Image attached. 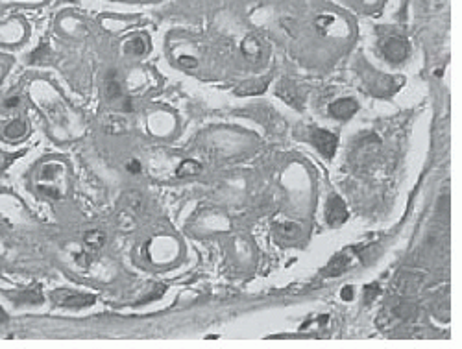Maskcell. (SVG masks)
Masks as SVG:
<instances>
[{
    "mask_svg": "<svg viewBox=\"0 0 462 349\" xmlns=\"http://www.w3.org/2000/svg\"><path fill=\"white\" fill-rule=\"evenodd\" d=\"M52 301L56 305H60V307H67V309H84V307H89V305L94 303V296L61 289L52 292Z\"/></svg>",
    "mask_w": 462,
    "mask_h": 349,
    "instance_id": "obj_1",
    "label": "cell"
},
{
    "mask_svg": "<svg viewBox=\"0 0 462 349\" xmlns=\"http://www.w3.org/2000/svg\"><path fill=\"white\" fill-rule=\"evenodd\" d=\"M381 50L387 56V59H390L392 63H401L409 54V45L401 37H388L381 45Z\"/></svg>",
    "mask_w": 462,
    "mask_h": 349,
    "instance_id": "obj_2",
    "label": "cell"
},
{
    "mask_svg": "<svg viewBox=\"0 0 462 349\" xmlns=\"http://www.w3.org/2000/svg\"><path fill=\"white\" fill-rule=\"evenodd\" d=\"M312 145L318 148V152L326 157H333L337 152V137L326 129H314L311 135Z\"/></svg>",
    "mask_w": 462,
    "mask_h": 349,
    "instance_id": "obj_3",
    "label": "cell"
},
{
    "mask_svg": "<svg viewBox=\"0 0 462 349\" xmlns=\"http://www.w3.org/2000/svg\"><path fill=\"white\" fill-rule=\"evenodd\" d=\"M326 218L329 222V226H333V228H337V226H340V224L348 220V209H346L344 202L339 196L329 198L326 209Z\"/></svg>",
    "mask_w": 462,
    "mask_h": 349,
    "instance_id": "obj_4",
    "label": "cell"
},
{
    "mask_svg": "<svg viewBox=\"0 0 462 349\" xmlns=\"http://www.w3.org/2000/svg\"><path fill=\"white\" fill-rule=\"evenodd\" d=\"M357 109H359V104H357L353 98H342V100H337V102L331 104L329 113L333 115L335 118L348 120V118H351V116L357 113Z\"/></svg>",
    "mask_w": 462,
    "mask_h": 349,
    "instance_id": "obj_5",
    "label": "cell"
},
{
    "mask_svg": "<svg viewBox=\"0 0 462 349\" xmlns=\"http://www.w3.org/2000/svg\"><path fill=\"white\" fill-rule=\"evenodd\" d=\"M277 94L292 107H302V102H303L302 94L298 91V87L292 85L290 82H281L279 89H277Z\"/></svg>",
    "mask_w": 462,
    "mask_h": 349,
    "instance_id": "obj_6",
    "label": "cell"
},
{
    "mask_svg": "<svg viewBox=\"0 0 462 349\" xmlns=\"http://www.w3.org/2000/svg\"><path fill=\"white\" fill-rule=\"evenodd\" d=\"M349 268V257L348 255H337V257L331 259V262L326 266V270L322 272L324 277H337V275H342Z\"/></svg>",
    "mask_w": 462,
    "mask_h": 349,
    "instance_id": "obj_7",
    "label": "cell"
},
{
    "mask_svg": "<svg viewBox=\"0 0 462 349\" xmlns=\"http://www.w3.org/2000/svg\"><path fill=\"white\" fill-rule=\"evenodd\" d=\"M276 235L283 242H294L302 235V229H300V226L292 224V222H285V224H279L276 228Z\"/></svg>",
    "mask_w": 462,
    "mask_h": 349,
    "instance_id": "obj_8",
    "label": "cell"
},
{
    "mask_svg": "<svg viewBox=\"0 0 462 349\" xmlns=\"http://www.w3.org/2000/svg\"><path fill=\"white\" fill-rule=\"evenodd\" d=\"M84 244L89 251H98L102 250V246L106 244V233H102L98 229L87 231L84 236Z\"/></svg>",
    "mask_w": 462,
    "mask_h": 349,
    "instance_id": "obj_9",
    "label": "cell"
},
{
    "mask_svg": "<svg viewBox=\"0 0 462 349\" xmlns=\"http://www.w3.org/2000/svg\"><path fill=\"white\" fill-rule=\"evenodd\" d=\"M202 172V165L198 163V161L194 159H185L178 167V170H176V175L178 177H192V175H198Z\"/></svg>",
    "mask_w": 462,
    "mask_h": 349,
    "instance_id": "obj_10",
    "label": "cell"
},
{
    "mask_svg": "<svg viewBox=\"0 0 462 349\" xmlns=\"http://www.w3.org/2000/svg\"><path fill=\"white\" fill-rule=\"evenodd\" d=\"M394 316L400 320H412L416 316V305L409 303V301H401L394 307Z\"/></svg>",
    "mask_w": 462,
    "mask_h": 349,
    "instance_id": "obj_11",
    "label": "cell"
},
{
    "mask_svg": "<svg viewBox=\"0 0 462 349\" xmlns=\"http://www.w3.org/2000/svg\"><path fill=\"white\" fill-rule=\"evenodd\" d=\"M6 137L8 139H21V137L26 133V124H24L23 120H15V122H11L9 124L8 128H6Z\"/></svg>",
    "mask_w": 462,
    "mask_h": 349,
    "instance_id": "obj_12",
    "label": "cell"
},
{
    "mask_svg": "<svg viewBox=\"0 0 462 349\" xmlns=\"http://www.w3.org/2000/svg\"><path fill=\"white\" fill-rule=\"evenodd\" d=\"M15 301L17 303H41L43 297H41V294H39L37 290H30V292L19 294V296L15 297Z\"/></svg>",
    "mask_w": 462,
    "mask_h": 349,
    "instance_id": "obj_13",
    "label": "cell"
},
{
    "mask_svg": "<svg viewBox=\"0 0 462 349\" xmlns=\"http://www.w3.org/2000/svg\"><path fill=\"white\" fill-rule=\"evenodd\" d=\"M106 92H107V98L109 100L117 98V96H121V85L117 84V82H113V80H109V82H107Z\"/></svg>",
    "mask_w": 462,
    "mask_h": 349,
    "instance_id": "obj_14",
    "label": "cell"
},
{
    "mask_svg": "<svg viewBox=\"0 0 462 349\" xmlns=\"http://www.w3.org/2000/svg\"><path fill=\"white\" fill-rule=\"evenodd\" d=\"M48 52H50V48H48L46 45H41V46L37 48V50H35V52H33V54L30 56V59L33 61V63H37V61L45 59L46 56H48Z\"/></svg>",
    "mask_w": 462,
    "mask_h": 349,
    "instance_id": "obj_15",
    "label": "cell"
},
{
    "mask_svg": "<svg viewBox=\"0 0 462 349\" xmlns=\"http://www.w3.org/2000/svg\"><path fill=\"white\" fill-rule=\"evenodd\" d=\"M144 50H146V46H144V41L141 37H137L131 41V52L133 54H143Z\"/></svg>",
    "mask_w": 462,
    "mask_h": 349,
    "instance_id": "obj_16",
    "label": "cell"
},
{
    "mask_svg": "<svg viewBox=\"0 0 462 349\" xmlns=\"http://www.w3.org/2000/svg\"><path fill=\"white\" fill-rule=\"evenodd\" d=\"M178 63H180L182 67H187V68H194L198 65V61L194 59V58H190V56H182V58L178 59Z\"/></svg>",
    "mask_w": 462,
    "mask_h": 349,
    "instance_id": "obj_17",
    "label": "cell"
},
{
    "mask_svg": "<svg viewBox=\"0 0 462 349\" xmlns=\"http://www.w3.org/2000/svg\"><path fill=\"white\" fill-rule=\"evenodd\" d=\"M331 23H333V17H331V15H327V17H326V15H322V17H318V19H316V23H314V24L318 26L320 30H326V28H327V26H329Z\"/></svg>",
    "mask_w": 462,
    "mask_h": 349,
    "instance_id": "obj_18",
    "label": "cell"
},
{
    "mask_svg": "<svg viewBox=\"0 0 462 349\" xmlns=\"http://www.w3.org/2000/svg\"><path fill=\"white\" fill-rule=\"evenodd\" d=\"M379 294V285L377 283H373L371 287H366V301H371L373 297Z\"/></svg>",
    "mask_w": 462,
    "mask_h": 349,
    "instance_id": "obj_19",
    "label": "cell"
},
{
    "mask_svg": "<svg viewBox=\"0 0 462 349\" xmlns=\"http://www.w3.org/2000/svg\"><path fill=\"white\" fill-rule=\"evenodd\" d=\"M353 294H355V290H353V287H349V285H348V287H344V289H342V292H340V296H342V299H344V301H349V299L353 297Z\"/></svg>",
    "mask_w": 462,
    "mask_h": 349,
    "instance_id": "obj_20",
    "label": "cell"
},
{
    "mask_svg": "<svg viewBox=\"0 0 462 349\" xmlns=\"http://www.w3.org/2000/svg\"><path fill=\"white\" fill-rule=\"evenodd\" d=\"M128 172H131V174H139V172H141V163H139V161H129Z\"/></svg>",
    "mask_w": 462,
    "mask_h": 349,
    "instance_id": "obj_21",
    "label": "cell"
},
{
    "mask_svg": "<svg viewBox=\"0 0 462 349\" xmlns=\"http://www.w3.org/2000/svg\"><path fill=\"white\" fill-rule=\"evenodd\" d=\"M17 104H19V98H17V96H15V98H8V100H6V107H15Z\"/></svg>",
    "mask_w": 462,
    "mask_h": 349,
    "instance_id": "obj_22",
    "label": "cell"
},
{
    "mask_svg": "<svg viewBox=\"0 0 462 349\" xmlns=\"http://www.w3.org/2000/svg\"><path fill=\"white\" fill-rule=\"evenodd\" d=\"M4 321H8V314H6L4 309L0 307V323H4Z\"/></svg>",
    "mask_w": 462,
    "mask_h": 349,
    "instance_id": "obj_23",
    "label": "cell"
},
{
    "mask_svg": "<svg viewBox=\"0 0 462 349\" xmlns=\"http://www.w3.org/2000/svg\"><path fill=\"white\" fill-rule=\"evenodd\" d=\"M4 72H6V68L0 67V82H2V78H4Z\"/></svg>",
    "mask_w": 462,
    "mask_h": 349,
    "instance_id": "obj_24",
    "label": "cell"
},
{
    "mask_svg": "<svg viewBox=\"0 0 462 349\" xmlns=\"http://www.w3.org/2000/svg\"><path fill=\"white\" fill-rule=\"evenodd\" d=\"M67 2H74V0H67Z\"/></svg>",
    "mask_w": 462,
    "mask_h": 349,
    "instance_id": "obj_25",
    "label": "cell"
}]
</instances>
